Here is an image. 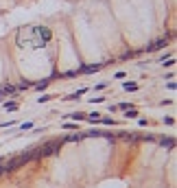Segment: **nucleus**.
<instances>
[{"mask_svg": "<svg viewBox=\"0 0 177 188\" xmlns=\"http://www.w3.org/2000/svg\"><path fill=\"white\" fill-rule=\"evenodd\" d=\"M170 0H0V87L149 44Z\"/></svg>", "mask_w": 177, "mask_h": 188, "instance_id": "nucleus-1", "label": "nucleus"}]
</instances>
